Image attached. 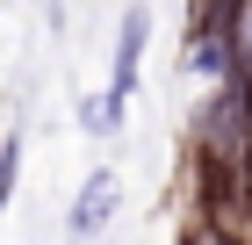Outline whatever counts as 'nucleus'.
<instances>
[{
	"label": "nucleus",
	"instance_id": "1",
	"mask_svg": "<svg viewBox=\"0 0 252 245\" xmlns=\"http://www.w3.org/2000/svg\"><path fill=\"white\" fill-rule=\"evenodd\" d=\"M144 36H152V15H144V7H130V15H123V29H116V72H108V94H116V101L137 94V72H144Z\"/></svg>",
	"mask_w": 252,
	"mask_h": 245
},
{
	"label": "nucleus",
	"instance_id": "2",
	"mask_svg": "<svg viewBox=\"0 0 252 245\" xmlns=\"http://www.w3.org/2000/svg\"><path fill=\"white\" fill-rule=\"evenodd\" d=\"M108 216H116V173L101 166V173H87V188L72 195V216H65V231L87 245V238H101V224H108Z\"/></svg>",
	"mask_w": 252,
	"mask_h": 245
},
{
	"label": "nucleus",
	"instance_id": "3",
	"mask_svg": "<svg viewBox=\"0 0 252 245\" xmlns=\"http://www.w3.org/2000/svg\"><path fill=\"white\" fill-rule=\"evenodd\" d=\"M123 108H130V101H116V94H87L79 101V130L87 137H116L123 130Z\"/></svg>",
	"mask_w": 252,
	"mask_h": 245
},
{
	"label": "nucleus",
	"instance_id": "4",
	"mask_svg": "<svg viewBox=\"0 0 252 245\" xmlns=\"http://www.w3.org/2000/svg\"><path fill=\"white\" fill-rule=\"evenodd\" d=\"M15 180H22V137H7V144H0V209H7Z\"/></svg>",
	"mask_w": 252,
	"mask_h": 245
}]
</instances>
